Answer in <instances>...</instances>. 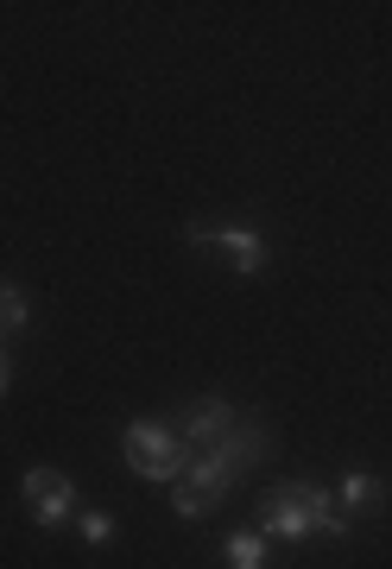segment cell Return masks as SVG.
<instances>
[{"label":"cell","instance_id":"6da1fadb","mask_svg":"<svg viewBox=\"0 0 392 569\" xmlns=\"http://www.w3.org/2000/svg\"><path fill=\"white\" fill-rule=\"evenodd\" d=\"M253 519H260V538H285V545H304L316 531L323 538H349V519L335 507V493L316 488V481H285V488L260 493Z\"/></svg>","mask_w":392,"mask_h":569},{"label":"cell","instance_id":"7a4b0ae2","mask_svg":"<svg viewBox=\"0 0 392 569\" xmlns=\"http://www.w3.org/2000/svg\"><path fill=\"white\" fill-rule=\"evenodd\" d=\"M121 456H127V468H133L140 481H171V488H178L197 449H190L178 430L152 425V418H133V425L121 430Z\"/></svg>","mask_w":392,"mask_h":569},{"label":"cell","instance_id":"3957f363","mask_svg":"<svg viewBox=\"0 0 392 569\" xmlns=\"http://www.w3.org/2000/svg\"><path fill=\"white\" fill-rule=\"evenodd\" d=\"M190 241L228 253V266H234L241 279L267 272V234H260V228H241V222H228V228H190Z\"/></svg>","mask_w":392,"mask_h":569},{"label":"cell","instance_id":"277c9868","mask_svg":"<svg viewBox=\"0 0 392 569\" xmlns=\"http://www.w3.org/2000/svg\"><path fill=\"white\" fill-rule=\"evenodd\" d=\"M234 425H241V411L228 406V399H197V406L184 411L178 437H184L190 449H209V443H222V437H228Z\"/></svg>","mask_w":392,"mask_h":569},{"label":"cell","instance_id":"5b68a950","mask_svg":"<svg viewBox=\"0 0 392 569\" xmlns=\"http://www.w3.org/2000/svg\"><path fill=\"white\" fill-rule=\"evenodd\" d=\"M32 519H39L44 531H58V526H70V519H77V488H70V481H51V488L39 493V500H32Z\"/></svg>","mask_w":392,"mask_h":569},{"label":"cell","instance_id":"8992f818","mask_svg":"<svg viewBox=\"0 0 392 569\" xmlns=\"http://www.w3.org/2000/svg\"><path fill=\"white\" fill-rule=\"evenodd\" d=\"M380 500H386L380 475H368V468H349V475H342V493H335V507L361 512V507H380Z\"/></svg>","mask_w":392,"mask_h":569},{"label":"cell","instance_id":"52a82bcc","mask_svg":"<svg viewBox=\"0 0 392 569\" xmlns=\"http://www.w3.org/2000/svg\"><path fill=\"white\" fill-rule=\"evenodd\" d=\"M228 569H267V538L260 531H234L228 538Z\"/></svg>","mask_w":392,"mask_h":569},{"label":"cell","instance_id":"ba28073f","mask_svg":"<svg viewBox=\"0 0 392 569\" xmlns=\"http://www.w3.org/2000/svg\"><path fill=\"white\" fill-rule=\"evenodd\" d=\"M32 323V305H26V291L20 284H0V329L13 336V329H26Z\"/></svg>","mask_w":392,"mask_h":569},{"label":"cell","instance_id":"9c48e42d","mask_svg":"<svg viewBox=\"0 0 392 569\" xmlns=\"http://www.w3.org/2000/svg\"><path fill=\"white\" fill-rule=\"evenodd\" d=\"M77 531H83L89 545H108V538H114V519H108V512H77Z\"/></svg>","mask_w":392,"mask_h":569},{"label":"cell","instance_id":"30bf717a","mask_svg":"<svg viewBox=\"0 0 392 569\" xmlns=\"http://www.w3.org/2000/svg\"><path fill=\"white\" fill-rule=\"evenodd\" d=\"M51 481H58V468H26V481H20V493H26V500H39V493L51 488Z\"/></svg>","mask_w":392,"mask_h":569},{"label":"cell","instance_id":"8fae6325","mask_svg":"<svg viewBox=\"0 0 392 569\" xmlns=\"http://www.w3.org/2000/svg\"><path fill=\"white\" fill-rule=\"evenodd\" d=\"M13 387V361H7V348H0V392Z\"/></svg>","mask_w":392,"mask_h":569}]
</instances>
